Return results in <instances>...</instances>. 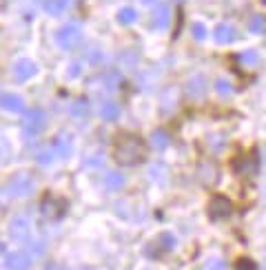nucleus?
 Segmentation results:
<instances>
[{
	"mask_svg": "<svg viewBox=\"0 0 266 270\" xmlns=\"http://www.w3.org/2000/svg\"><path fill=\"white\" fill-rule=\"evenodd\" d=\"M147 157V144L142 142L138 135L133 133H122L118 140H115L113 146V160L122 166H133L140 164V162Z\"/></svg>",
	"mask_w": 266,
	"mask_h": 270,
	"instance_id": "1",
	"label": "nucleus"
},
{
	"mask_svg": "<svg viewBox=\"0 0 266 270\" xmlns=\"http://www.w3.org/2000/svg\"><path fill=\"white\" fill-rule=\"evenodd\" d=\"M36 190V179L31 173H16L9 182V193L11 197H29Z\"/></svg>",
	"mask_w": 266,
	"mask_h": 270,
	"instance_id": "2",
	"label": "nucleus"
},
{
	"mask_svg": "<svg viewBox=\"0 0 266 270\" xmlns=\"http://www.w3.org/2000/svg\"><path fill=\"white\" fill-rule=\"evenodd\" d=\"M55 42H58L60 49H76L78 44L82 42L80 25H76V22H66L62 29L58 31V36H55Z\"/></svg>",
	"mask_w": 266,
	"mask_h": 270,
	"instance_id": "3",
	"label": "nucleus"
},
{
	"mask_svg": "<svg viewBox=\"0 0 266 270\" xmlns=\"http://www.w3.org/2000/svg\"><path fill=\"white\" fill-rule=\"evenodd\" d=\"M207 213H209L211 219H215V222L226 219V217H231V213H233V201L226 197V195H213V197L209 199Z\"/></svg>",
	"mask_w": 266,
	"mask_h": 270,
	"instance_id": "4",
	"label": "nucleus"
},
{
	"mask_svg": "<svg viewBox=\"0 0 266 270\" xmlns=\"http://www.w3.org/2000/svg\"><path fill=\"white\" fill-rule=\"evenodd\" d=\"M44 122H47V113L40 109H29L25 115V135L27 138H33L44 128Z\"/></svg>",
	"mask_w": 266,
	"mask_h": 270,
	"instance_id": "5",
	"label": "nucleus"
},
{
	"mask_svg": "<svg viewBox=\"0 0 266 270\" xmlns=\"http://www.w3.org/2000/svg\"><path fill=\"white\" fill-rule=\"evenodd\" d=\"M9 233L14 239H27L31 235V217L27 215H16L14 219H11L9 224Z\"/></svg>",
	"mask_w": 266,
	"mask_h": 270,
	"instance_id": "6",
	"label": "nucleus"
},
{
	"mask_svg": "<svg viewBox=\"0 0 266 270\" xmlns=\"http://www.w3.org/2000/svg\"><path fill=\"white\" fill-rule=\"evenodd\" d=\"M38 73V66L31 62V60H27V58H22L18 60V62L14 64V78L18 82H27L29 78H33Z\"/></svg>",
	"mask_w": 266,
	"mask_h": 270,
	"instance_id": "7",
	"label": "nucleus"
},
{
	"mask_svg": "<svg viewBox=\"0 0 266 270\" xmlns=\"http://www.w3.org/2000/svg\"><path fill=\"white\" fill-rule=\"evenodd\" d=\"M7 268L9 270H29L31 268V255L25 250H16L7 255Z\"/></svg>",
	"mask_w": 266,
	"mask_h": 270,
	"instance_id": "8",
	"label": "nucleus"
},
{
	"mask_svg": "<svg viewBox=\"0 0 266 270\" xmlns=\"http://www.w3.org/2000/svg\"><path fill=\"white\" fill-rule=\"evenodd\" d=\"M257 168H259V155L257 153H251L248 157H242V160L235 164V171L240 173V175H244V177H253L255 173H257Z\"/></svg>",
	"mask_w": 266,
	"mask_h": 270,
	"instance_id": "9",
	"label": "nucleus"
},
{
	"mask_svg": "<svg viewBox=\"0 0 266 270\" xmlns=\"http://www.w3.org/2000/svg\"><path fill=\"white\" fill-rule=\"evenodd\" d=\"M169 22H171V9L166 7V5H155L153 18H151V29L162 31L169 27Z\"/></svg>",
	"mask_w": 266,
	"mask_h": 270,
	"instance_id": "10",
	"label": "nucleus"
},
{
	"mask_svg": "<svg viewBox=\"0 0 266 270\" xmlns=\"http://www.w3.org/2000/svg\"><path fill=\"white\" fill-rule=\"evenodd\" d=\"M51 149L55 151V155H58L60 160H66V157H71V153H74V142H71V135L60 133L58 138L53 140Z\"/></svg>",
	"mask_w": 266,
	"mask_h": 270,
	"instance_id": "11",
	"label": "nucleus"
},
{
	"mask_svg": "<svg viewBox=\"0 0 266 270\" xmlns=\"http://www.w3.org/2000/svg\"><path fill=\"white\" fill-rule=\"evenodd\" d=\"M0 104H3L5 111H11V113H22V111H25V100L16 93L0 95Z\"/></svg>",
	"mask_w": 266,
	"mask_h": 270,
	"instance_id": "12",
	"label": "nucleus"
},
{
	"mask_svg": "<svg viewBox=\"0 0 266 270\" xmlns=\"http://www.w3.org/2000/svg\"><path fill=\"white\" fill-rule=\"evenodd\" d=\"M186 93L191 95V98H202L204 93H207V78L204 76H193L191 80L186 84Z\"/></svg>",
	"mask_w": 266,
	"mask_h": 270,
	"instance_id": "13",
	"label": "nucleus"
},
{
	"mask_svg": "<svg viewBox=\"0 0 266 270\" xmlns=\"http://www.w3.org/2000/svg\"><path fill=\"white\" fill-rule=\"evenodd\" d=\"M237 38V29L233 25H229V22H224V25H220L218 29H215V42L220 44H229Z\"/></svg>",
	"mask_w": 266,
	"mask_h": 270,
	"instance_id": "14",
	"label": "nucleus"
},
{
	"mask_svg": "<svg viewBox=\"0 0 266 270\" xmlns=\"http://www.w3.org/2000/svg\"><path fill=\"white\" fill-rule=\"evenodd\" d=\"M71 0H44L42 7L49 16H62V11H66Z\"/></svg>",
	"mask_w": 266,
	"mask_h": 270,
	"instance_id": "15",
	"label": "nucleus"
},
{
	"mask_svg": "<svg viewBox=\"0 0 266 270\" xmlns=\"http://www.w3.org/2000/svg\"><path fill=\"white\" fill-rule=\"evenodd\" d=\"M42 215H47V217H60L62 215V204H60L55 197H47L42 201Z\"/></svg>",
	"mask_w": 266,
	"mask_h": 270,
	"instance_id": "16",
	"label": "nucleus"
},
{
	"mask_svg": "<svg viewBox=\"0 0 266 270\" xmlns=\"http://www.w3.org/2000/svg\"><path fill=\"white\" fill-rule=\"evenodd\" d=\"M100 117L107 122H115L120 117V106L115 102H104L102 106H100Z\"/></svg>",
	"mask_w": 266,
	"mask_h": 270,
	"instance_id": "17",
	"label": "nucleus"
},
{
	"mask_svg": "<svg viewBox=\"0 0 266 270\" xmlns=\"http://www.w3.org/2000/svg\"><path fill=\"white\" fill-rule=\"evenodd\" d=\"M175 106H177V89H169V91L162 93V111L171 113Z\"/></svg>",
	"mask_w": 266,
	"mask_h": 270,
	"instance_id": "18",
	"label": "nucleus"
},
{
	"mask_svg": "<svg viewBox=\"0 0 266 270\" xmlns=\"http://www.w3.org/2000/svg\"><path fill=\"white\" fill-rule=\"evenodd\" d=\"M138 20V11L133 7H122L118 11V22L120 25H133Z\"/></svg>",
	"mask_w": 266,
	"mask_h": 270,
	"instance_id": "19",
	"label": "nucleus"
},
{
	"mask_svg": "<svg viewBox=\"0 0 266 270\" xmlns=\"http://www.w3.org/2000/svg\"><path fill=\"white\" fill-rule=\"evenodd\" d=\"M124 184H126V179H124V175H120V173H109L107 175L109 190H120V188H124Z\"/></svg>",
	"mask_w": 266,
	"mask_h": 270,
	"instance_id": "20",
	"label": "nucleus"
},
{
	"mask_svg": "<svg viewBox=\"0 0 266 270\" xmlns=\"http://www.w3.org/2000/svg\"><path fill=\"white\" fill-rule=\"evenodd\" d=\"M87 113H89V104H87V100H76L74 104H71V115L76 117V120H85L87 117Z\"/></svg>",
	"mask_w": 266,
	"mask_h": 270,
	"instance_id": "21",
	"label": "nucleus"
},
{
	"mask_svg": "<svg viewBox=\"0 0 266 270\" xmlns=\"http://www.w3.org/2000/svg\"><path fill=\"white\" fill-rule=\"evenodd\" d=\"M237 60H240V64H244V66H257L259 64V53L253 51V49H248V51L240 53Z\"/></svg>",
	"mask_w": 266,
	"mask_h": 270,
	"instance_id": "22",
	"label": "nucleus"
},
{
	"mask_svg": "<svg viewBox=\"0 0 266 270\" xmlns=\"http://www.w3.org/2000/svg\"><path fill=\"white\" fill-rule=\"evenodd\" d=\"M55 157H58V155H55L53 149H44V151H40V153L36 155V160H38V164H40V166H51Z\"/></svg>",
	"mask_w": 266,
	"mask_h": 270,
	"instance_id": "23",
	"label": "nucleus"
},
{
	"mask_svg": "<svg viewBox=\"0 0 266 270\" xmlns=\"http://www.w3.org/2000/svg\"><path fill=\"white\" fill-rule=\"evenodd\" d=\"M102 84H104V91H115V87L120 84V76L118 73H104L102 76Z\"/></svg>",
	"mask_w": 266,
	"mask_h": 270,
	"instance_id": "24",
	"label": "nucleus"
},
{
	"mask_svg": "<svg viewBox=\"0 0 266 270\" xmlns=\"http://www.w3.org/2000/svg\"><path fill=\"white\" fill-rule=\"evenodd\" d=\"M149 177H151L153 182H164V177H166L164 164H153L151 168H149Z\"/></svg>",
	"mask_w": 266,
	"mask_h": 270,
	"instance_id": "25",
	"label": "nucleus"
},
{
	"mask_svg": "<svg viewBox=\"0 0 266 270\" xmlns=\"http://www.w3.org/2000/svg\"><path fill=\"white\" fill-rule=\"evenodd\" d=\"M151 142H153L155 149H164V146L169 144V135H166L164 131H153V135H151Z\"/></svg>",
	"mask_w": 266,
	"mask_h": 270,
	"instance_id": "26",
	"label": "nucleus"
},
{
	"mask_svg": "<svg viewBox=\"0 0 266 270\" xmlns=\"http://www.w3.org/2000/svg\"><path fill=\"white\" fill-rule=\"evenodd\" d=\"M204 270H226V263L220 257H209L207 263H204Z\"/></svg>",
	"mask_w": 266,
	"mask_h": 270,
	"instance_id": "27",
	"label": "nucleus"
},
{
	"mask_svg": "<svg viewBox=\"0 0 266 270\" xmlns=\"http://www.w3.org/2000/svg\"><path fill=\"white\" fill-rule=\"evenodd\" d=\"M248 29H251L253 33H264L266 29V20L262 18V16H255V18L248 22Z\"/></svg>",
	"mask_w": 266,
	"mask_h": 270,
	"instance_id": "28",
	"label": "nucleus"
},
{
	"mask_svg": "<svg viewBox=\"0 0 266 270\" xmlns=\"http://www.w3.org/2000/svg\"><path fill=\"white\" fill-rule=\"evenodd\" d=\"M215 89H218V93L222 95V98H229V95L233 93V84L229 80H218L215 82Z\"/></svg>",
	"mask_w": 266,
	"mask_h": 270,
	"instance_id": "29",
	"label": "nucleus"
},
{
	"mask_svg": "<svg viewBox=\"0 0 266 270\" xmlns=\"http://www.w3.org/2000/svg\"><path fill=\"white\" fill-rule=\"evenodd\" d=\"M120 60H122V62H124L126 66H136L138 60H140V55H138L136 51H124V53L120 55Z\"/></svg>",
	"mask_w": 266,
	"mask_h": 270,
	"instance_id": "30",
	"label": "nucleus"
},
{
	"mask_svg": "<svg viewBox=\"0 0 266 270\" xmlns=\"http://www.w3.org/2000/svg\"><path fill=\"white\" fill-rule=\"evenodd\" d=\"M191 31H193V36H195V40H204V38H207V27H204L202 22H195V25L191 27Z\"/></svg>",
	"mask_w": 266,
	"mask_h": 270,
	"instance_id": "31",
	"label": "nucleus"
},
{
	"mask_svg": "<svg viewBox=\"0 0 266 270\" xmlns=\"http://www.w3.org/2000/svg\"><path fill=\"white\" fill-rule=\"evenodd\" d=\"M235 268H237V270H257V266H255L251 259H246V257H244V259H237Z\"/></svg>",
	"mask_w": 266,
	"mask_h": 270,
	"instance_id": "32",
	"label": "nucleus"
},
{
	"mask_svg": "<svg viewBox=\"0 0 266 270\" xmlns=\"http://www.w3.org/2000/svg\"><path fill=\"white\" fill-rule=\"evenodd\" d=\"M82 69H80V64H78V62H74V64H71L69 66V78H76L78 76V73H80Z\"/></svg>",
	"mask_w": 266,
	"mask_h": 270,
	"instance_id": "33",
	"label": "nucleus"
},
{
	"mask_svg": "<svg viewBox=\"0 0 266 270\" xmlns=\"http://www.w3.org/2000/svg\"><path fill=\"white\" fill-rule=\"evenodd\" d=\"M102 60H104V55H102V53H100V51H91V62H93V64L102 62Z\"/></svg>",
	"mask_w": 266,
	"mask_h": 270,
	"instance_id": "34",
	"label": "nucleus"
},
{
	"mask_svg": "<svg viewBox=\"0 0 266 270\" xmlns=\"http://www.w3.org/2000/svg\"><path fill=\"white\" fill-rule=\"evenodd\" d=\"M44 270H64V268H62V266H58V263H49V266L44 268Z\"/></svg>",
	"mask_w": 266,
	"mask_h": 270,
	"instance_id": "35",
	"label": "nucleus"
},
{
	"mask_svg": "<svg viewBox=\"0 0 266 270\" xmlns=\"http://www.w3.org/2000/svg\"><path fill=\"white\" fill-rule=\"evenodd\" d=\"M144 5H158V0H142Z\"/></svg>",
	"mask_w": 266,
	"mask_h": 270,
	"instance_id": "36",
	"label": "nucleus"
},
{
	"mask_svg": "<svg viewBox=\"0 0 266 270\" xmlns=\"http://www.w3.org/2000/svg\"><path fill=\"white\" fill-rule=\"evenodd\" d=\"M5 250V246H3V241H0V252H3Z\"/></svg>",
	"mask_w": 266,
	"mask_h": 270,
	"instance_id": "37",
	"label": "nucleus"
},
{
	"mask_svg": "<svg viewBox=\"0 0 266 270\" xmlns=\"http://www.w3.org/2000/svg\"><path fill=\"white\" fill-rule=\"evenodd\" d=\"M264 195H266V190H264Z\"/></svg>",
	"mask_w": 266,
	"mask_h": 270,
	"instance_id": "38",
	"label": "nucleus"
},
{
	"mask_svg": "<svg viewBox=\"0 0 266 270\" xmlns=\"http://www.w3.org/2000/svg\"><path fill=\"white\" fill-rule=\"evenodd\" d=\"M42 3H44V0H42Z\"/></svg>",
	"mask_w": 266,
	"mask_h": 270,
	"instance_id": "39",
	"label": "nucleus"
}]
</instances>
